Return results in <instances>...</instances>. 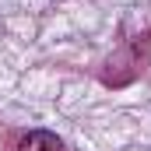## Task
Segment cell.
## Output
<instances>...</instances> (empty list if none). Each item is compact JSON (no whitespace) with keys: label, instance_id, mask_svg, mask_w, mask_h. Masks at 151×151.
<instances>
[{"label":"cell","instance_id":"obj_1","mask_svg":"<svg viewBox=\"0 0 151 151\" xmlns=\"http://www.w3.org/2000/svg\"><path fill=\"white\" fill-rule=\"evenodd\" d=\"M18 151H63V144L49 130H32V134H25L18 141Z\"/></svg>","mask_w":151,"mask_h":151}]
</instances>
